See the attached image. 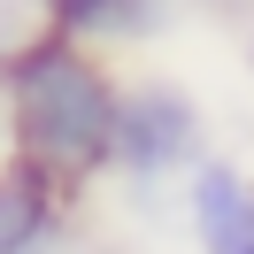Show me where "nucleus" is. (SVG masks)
<instances>
[{
  "instance_id": "nucleus-6",
  "label": "nucleus",
  "mask_w": 254,
  "mask_h": 254,
  "mask_svg": "<svg viewBox=\"0 0 254 254\" xmlns=\"http://www.w3.org/2000/svg\"><path fill=\"white\" fill-rule=\"evenodd\" d=\"M162 23H170V0H116L108 31H116V39H154Z\"/></svg>"
},
{
  "instance_id": "nucleus-5",
  "label": "nucleus",
  "mask_w": 254,
  "mask_h": 254,
  "mask_svg": "<svg viewBox=\"0 0 254 254\" xmlns=\"http://www.w3.org/2000/svg\"><path fill=\"white\" fill-rule=\"evenodd\" d=\"M39 16L54 23V31H108V16H116V0H39Z\"/></svg>"
},
{
  "instance_id": "nucleus-3",
  "label": "nucleus",
  "mask_w": 254,
  "mask_h": 254,
  "mask_svg": "<svg viewBox=\"0 0 254 254\" xmlns=\"http://www.w3.org/2000/svg\"><path fill=\"white\" fill-rule=\"evenodd\" d=\"M192 231H200V254H254V185L231 162L192 170Z\"/></svg>"
},
{
  "instance_id": "nucleus-1",
  "label": "nucleus",
  "mask_w": 254,
  "mask_h": 254,
  "mask_svg": "<svg viewBox=\"0 0 254 254\" xmlns=\"http://www.w3.org/2000/svg\"><path fill=\"white\" fill-rule=\"evenodd\" d=\"M0 85H8L16 139H23L31 162H47L54 177H85V170L108 162V146H116V85L77 47V31L23 39L0 62Z\"/></svg>"
},
{
  "instance_id": "nucleus-2",
  "label": "nucleus",
  "mask_w": 254,
  "mask_h": 254,
  "mask_svg": "<svg viewBox=\"0 0 254 254\" xmlns=\"http://www.w3.org/2000/svg\"><path fill=\"white\" fill-rule=\"evenodd\" d=\"M192 146H200V108L177 85L146 77L131 93H116V146H108V162H124L131 177H162L177 162H192Z\"/></svg>"
},
{
  "instance_id": "nucleus-7",
  "label": "nucleus",
  "mask_w": 254,
  "mask_h": 254,
  "mask_svg": "<svg viewBox=\"0 0 254 254\" xmlns=\"http://www.w3.org/2000/svg\"><path fill=\"white\" fill-rule=\"evenodd\" d=\"M247 47H254V39H247Z\"/></svg>"
},
{
  "instance_id": "nucleus-4",
  "label": "nucleus",
  "mask_w": 254,
  "mask_h": 254,
  "mask_svg": "<svg viewBox=\"0 0 254 254\" xmlns=\"http://www.w3.org/2000/svg\"><path fill=\"white\" fill-rule=\"evenodd\" d=\"M54 231V170L16 154L0 170V254H47Z\"/></svg>"
}]
</instances>
